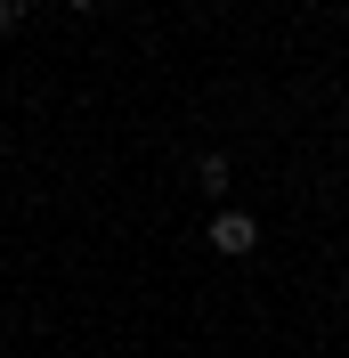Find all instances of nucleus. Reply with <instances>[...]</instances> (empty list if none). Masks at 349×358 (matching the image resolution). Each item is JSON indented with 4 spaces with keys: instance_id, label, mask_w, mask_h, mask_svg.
Returning <instances> with one entry per match:
<instances>
[{
    "instance_id": "f257e3e1",
    "label": "nucleus",
    "mask_w": 349,
    "mask_h": 358,
    "mask_svg": "<svg viewBox=\"0 0 349 358\" xmlns=\"http://www.w3.org/2000/svg\"><path fill=\"white\" fill-rule=\"evenodd\" d=\"M211 245L228 252V261H244V252H260V220L228 203V212H211Z\"/></svg>"
},
{
    "instance_id": "f03ea898",
    "label": "nucleus",
    "mask_w": 349,
    "mask_h": 358,
    "mask_svg": "<svg viewBox=\"0 0 349 358\" xmlns=\"http://www.w3.org/2000/svg\"><path fill=\"white\" fill-rule=\"evenodd\" d=\"M228 179H236L228 155H195V187H203V196H228Z\"/></svg>"
},
{
    "instance_id": "20e7f679",
    "label": "nucleus",
    "mask_w": 349,
    "mask_h": 358,
    "mask_svg": "<svg viewBox=\"0 0 349 358\" xmlns=\"http://www.w3.org/2000/svg\"><path fill=\"white\" fill-rule=\"evenodd\" d=\"M66 8H98V0H66Z\"/></svg>"
},
{
    "instance_id": "7ed1b4c3",
    "label": "nucleus",
    "mask_w": 349,
    "mask_h": 358,
    "mask_svg": "<svg viewBox=\"0 0 349 358\" xmlns=\"http://www.w3.org/2000/svg\"><path fill=\"white\" fill-rule=\"evenodd\" d=\"M8 24H24V0H0V33H8Z\"/></svg>"
}]
</instances>
